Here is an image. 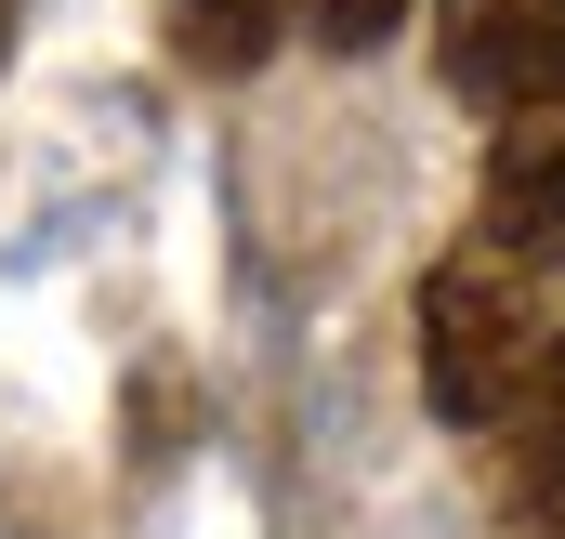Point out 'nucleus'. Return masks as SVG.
I'll list each match as a JSON object with an SVG mask.
<instances>
[{
    "label": "nucleus",
    "mask_w": 565,
    "mask_h": 539,
    "mask_svg": "<svg viewBox=\"0 0 565 539\" xmlns=\"http://www.w3.org/2000/svg\"><path fill=\"white\" fill-rule=\"evenodd\" d=\"M540 342H553V316H540V264H513V251H447L422 276V382L447 421H513L526 395V369H540Z\"/></svg>",
    "instance_id": "obj_1"
},
{
    "label": "nucleus",
    "mask_w": 565,
    "mask_h": 539,
    "mask_svg": "<svg viewBox=\"0 0 565 539\" xmlns=\"http://www.w3.org/2000/svg\"><path fill=\"white\" fill-rule=\"evenodd\" d=\"M434 53H447V93L487 119L565 106V0H434Z\"/></svg>",
    "instance_id": "obj_2"
},
{
    "label": "nucleus",
    "mask_w": 565,
    "mask_h": 539,
    "mask_svg": "<svg viewBox=\"0 0 565 539\" xmlns=\"http://www.w3.org/2000/svg\"><path fill=\"white\" fill-rule=\"evenodd\" d=\"M473 237L513 251V264H540V276H565V106L500 119V145H487V198H473Z\"/></svg>",
    "instance_id": "obj_3"
},
{
    "label": "nucleus",
    "mask_w": 565,
    "mask_h": 539,
    "mask_svg": "<svg viewBox=\"0 0 565 539\" xmlns=\"http://www.w3.org/2000/svg\"><path fill=\"white\" fill-rule=\"evenodd\" d=\"M277 27H289V0H171V53L198 80H250L277 53Z\"/></svg>",
    "instance_id": "obj_4"
},
{
    "label": "nucleus",
    "mask_w": 565,
    "mask_h": 539,
    "mask_svg": "<svg viewBox=\"0 0 565 539\" xmlns=\"http://www.w3.org/2000/svg\"><path fill=\"white\" fill-rule=\"evenodd\" d=\"M513 421H526V434H513V447H526V487H540V500H565V329L540 342V369H526Z\"/></svg>",
    "instance_id": "obj_5"
},
{
    "label": "nucleus",
    "mask_w": 565,
    "mask_h": 539,
    "mask_svg": "<svg viewBox=\"0 0 565 539\" xmlns=\"http://www.w3.org/2000/svg\"><path fill=\"white\" fill-rule=\"evenodd\" d=\"M302 13H316V40H329V53H382V40L408 27V0H302Z\"/></svg>",
    "instance_id": "obj_6"
},
{
    "label": "nucleus",
    "mask_w": 565,
    "mask_h": 539,
    "mask_svg": "<svg viewBox=\"0 0 565 539\" xmlns=\"http://www.w3.org/2000/svg\"><path fill=\"white\" fill-rule=\"evenodd\" d=\"M0 40H13V0H0Z\"/></svg>",
    "instance_id": "obj_7"
},
{
    "label": "nucleus",
    "mask_w": 565,
    "mask_h": 539,
    "mask_svg": "<svg viewBox=\"0 0 565 539\" xmlns=\"http://www.w3.org/2000/svg\"><path fill=\"white\" fill-rule=\"evenodd\" d=\"M553 514H565V500H553Z\"/></svg>",
    "instance_id": "obj_8"
}]
</instances>
